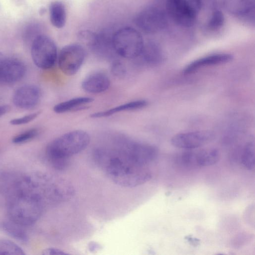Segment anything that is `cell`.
<instances>
[{
  "instance_id": "cell-1",
  "label": "cell",
  "mask_w": 255,
  "mask_h": 255,
  "mask_svg": "<svg viewBox=\"0 0 255 255\" xmlns=\"http://www.w3.org/2000/svg\"><path fill=\"white\" fill-rule=\"evenodd\" d=\"M93 157L96 163L108 177L120 186L136 187L148 182L152 177L151 172L145 167L132 162L116 146L114 148H97Z\"/></svg>"
},
{
  "instance_id": "cell-2",
  "label": "cell",
  "mask_w": 255,
  "mask_h": 255,
  "mask_svg": "<svg viewBox=\"0 0 255 255\" xmlns=\"http://www.w3.org/2000/svg\"><path fill=\"white\" fill-rule=\"evenodd\" d=\"M90 141L89 135L84 130H75L66 133L47 145V160L53 168L63 170L67 167L69 157L84 150Z\"/></svg>"
},
{
  "instance_id": "cell-3",
  "label": "cell",
  "mask_w": 255,
  "mask_h": 255,
  "mask_svg": "<svg viewBox=\"0 0 255 255\" xmlns=\"http://www.w3.org/2000/svg\"><path fill=\"white\" fill-rule=\"evenodd\" d=\"M7 211L10 221L22 226L34 224L45 207L41 198L27 185L7 197Z\"/></svg>"
},
{
  "instance_id": "cell-4",
  "label": "cell",
  "mask_w": 255,
  "mask_h": 255,
  "mask_svg": "<svg viewBox=\"0 0 255 255\" xmlns=\"http://www.w3.org/2000/svg\"><path fill=\"white\" fill-rule=\"evenodd\" d=\"M29 176L31 190L41 198L45 206L66 202L75 195L74 187L65 178L48 174Z\"/></svg>"
},
{
  "instance_id": "cell-5",
  "label": "cell",
  "mask_w": 255,
  "mask_h": 255,
  "mask_svg": "<svg viewBox=\"0 0 255 255\" xmlns=\"http://www.w3.org/2000/svg\"><path fill=\"white\" fill-rule=\"evenodd\" d=\"M112 46L119 56L128 59L139 57L144 41L140 33L131 27H124L118 30L112 36Z\"/></svg>"
},
{
  "instance_id": "cell-6",
  "label": "cell",
  "mask_w": 255,
  "mask_h": 255,
  "mask_svg": "<svg viewBox=\"0 0 255 255\" xmlns=\"http://www.w3.org/2000/svg\"><path fill=\"white\" fill-rule=\"evenodd\" d=\"M116 146L130 161L140 166L145 167L158 155V149L154 145L120 138Z\"/></svg>"
},
{
  "instance_id": "cell-7",
  "label": "cell",
  "mask_w": 255,
  "mask_h": 255,
  "mask_svg": "<svg viewBox=\"0 0 255 255\" xmlns=\"http://www.w3.org/2000/svg\"><path fill=\"white\" fill-rule=\"evenodd\" d=\"M202 7L201 0H167V11L178 25L185 27L193 25Z\"/></svg>"
},
{
  "instance_id": "cell-8",
  "label": "cell",
  "mask_w": 255,
  "mask_h": 255,
  "mask_svg": "<svg viewBox=\"0 0 255 255\" xmlns=\"http://www.w3.org/2000/svg\"><path fill=\"white\" fill-rule=\"evenodd\" d=\"M31 54L35 65L42 69H48L54 65L57 60V47L50 37L39 34L32 40Z\"/></svg>"
},
{
  "instance_id": "cell-9",
  "label": "cell",
  "mask_w": 255,
  "mask_h": 255,
  "mask_svg": "<svg viewBox=\"0 0 255 255\" xmlns=\"http://www.w3.org/2000/svg\"><path fill=\"white\" fill-rule=\"evenodd\" d=\"M86 56L84 47L79 44H68L62 48L58 56V65L65 75L75 74L82 65Z\"/></svg>"
},
{
  "instance_id": "cell-10",
  "label": "cell",
  "mask_w": 255,
  "mask_h": 255,
  "mask_svg": "<svg viewBox=\"0 0 255 255\" xmlns=\"http://www.w3.org/2000/svg\"><path fill=\"white\" fill-rule=\"evenodd\" d=\"M134 21L140 29L148 34L160 31L167 23L164 13L161 9L152 6L145 8L139 12Z\"/></svg>"
},
{
  "instance_id": "cell-11",
  "label": "cell",
  "mask_w": 255,
  "mask_h": 255,
  "mask_svg": "<svg viewBox=\"0 0 255 255\" xmlns=\"http://www.w3.org/2000/svg\"><path fill=\"white\" fill-rule=\"evenodd\" d=\"M215 137L211 131L196 130L179 133L171 139V144L174 147L185 150L197 149L212 141Z\"/></svg>"
},
{
  "instance_id": "cell-12",
  "label": "cell",
  "mask_w": 255,
  "mask_h": 255,
  "mask_svg": "<svg viewBox=\"0 0 255 255\" xmlns=\"http://www.w3.org/2000/svg\"><path fill=\"white\" fill-rule=\"evenodd\" d=\"M191 149L183 152L179 158L186 167H206L213 165L220 160V152L215 148Z\"/></svg>"
},
{
  "instance_id": "cell-13",
  "label": "cell",
  "mask_w": 255,
  "mask_h": 255,
  "mask_svg": "<svg viewBox=\"0 0 255 255\" xmlns=\"http://www.w3.org/2000/svg\"><path fill=\"white\" fill-rule=\"evenodd\" d=\"M26 72L24 64L14 58L5 57L0 64V82L10 84L21 79Z\"/></svg>"
},
{
  "instance_id": "cell-14",
  "label": "cell",
  "mask_w": 255,
  "mask_h": 255,
  "mask_svg": "<svg viewBox=\"0 0 255 255\" xmlns=\"http://www.w3.org/2000/svg\"><path fill=\"white\" fill-rule=\"evenodd\" d=\"M40 98L39 88L33 85H25L17 88L13 93L12 101L17 107L29 109L35 107Z\"/></svg>"
},
{
  "instance_id": "cell-15",
  "label": "cell",
  "mask_w": 255,
  "mask_h": 255,
  "mask_svg": "<svg viewBox=\"0 0 255 255\" xmlns=\"http://www.w3.org/2000/svg\"><path fill=\"white\" fill-rule=\"evenodd\" d=\"M233 56L229 53H216L197 59L187 65L183 70L185 74L192 73L198 70L213 65H220L230 62Z\"/></svg>"
},
{
  "instance_id": "cell-16",
  "label": "cell",
  "mask_w": 255,
  "mask_h": 255,
  "mask_svg": "<svg viewBox=\"0 0 255 255\" xmlns=\"http://www.w3.org/2000/svg\"><path fill=\"white\" fill-rule=\"evenodd\" d=\"M110 86V79L105 73L96 71L88 75L82 81V89L90 93L97 94L106 91Z\"/></svg>"
},
{
  "instance_id": "cell-17",
  "label": "cell",
  "mask_w": 255,
  "mask_h": 255,
  "mask_svg": "<svg viewBox=\"0 0 255 255\" xmlns=\"http://www.w3.org/2000/svg\"><path fill=\"white\" fill-rule=\"evenodd\" d=\"M226 9L236 16H246L253 12L255 0H224Z\"/></svg>"
},
{
  "instance_id": "cell-18",
  "label": "cell",
  "mask_w": 255,
  "mask_h": 255,
  "mask_svg": "<svg viewBox=\"0 0 255 255\" xmlns=\"http://www.w3.org/2000/svg\"><path fill=\"white\" fill-rule=\"evenodd\" d=\"M139 57L141 58L143 63L150 66L158 64L162 61L163 58L160 48L153 42L144 43Z\"/></svg>"
},
{
  "instance_id": "cell-19",
  "label": "cell",
  "mask_w": 255,
  "mask_h": 255,
  "mask_svg": "<svg viewBox=\"0 0 255 255\" xmlns=\"http://www.w3.org/2000/svg\"><path fill=\"white\" fill-rule=\"evenodd\" d=\"M50 20L57 28H62L66 21V12L64 3L59 0L52 1L49 7Z\"/></svg>"
},
{
  "instance_id": "cell-20",
  "label": "cell",
  "mask_w": 255,
  "mask_h": 255,
  "mask_svg": "<svg viewBox=\"0 0 255 255\" xmlns=\"http://www.w3.org/2000/svg\"><path fill=\"white\" fill-rule=\"evenodd\" d=\"M147 105L148 102L146 100H136L122 104L107 111L93 113L91 117L94 118L106 117L121 112L142 109Z\"/></svg>"
},
{
  "instance_id": "cell-21",
  "label": "cell",
  "mask_w": 255,
  "mask_h": 255,
  "mask_svg": "<svg viewBox=\"0 0 255 255\" xmlns=\"http://www.w3.org/2000/svg\"><path fill=\"white\" fill-rule=\"evenodd\" d=\"M91 97H80L71 99L56 105L53 110L56 113H63L74 110L82 109L84 105L92 102Z\"/></svg>"
},
{
  "instance_id": "cell-22",
  "label": "cell",
  "mask_w": 255,
  "mask_h": 255,
  "mask_svg": "<svg viewBox=\"0 0 255 255\" xmlns=\"http://www.w3.org/2000/svg\"><path fill=\"white\" fill-rule=\"evenodd\" d=\"M1 227L5 233L14 239L22 242H27L28 236L23 226L10 221L3 222Z\"/></svg>"
},
{
  "instance_id": "cell-23",
  "label": "cell",
  "mask_w": 255,
  "mask_h": 255,
  "mask_svg": "<svg viewBox=\"0 0 255 255\" xmlns=\"http://www.w3.org/2000/svg\"><path fill=\"white\" fill-rule=\"evenodd\" d=\"M242 164L247 169L252 170L255 167V144L254 141L247 142L241 155Z\"/></svg>"
},
{
  "instance_id": "cell-24",
  "label": "cell",
  "mask_w": 255,
  "mask_h": 255,
  "mask_svg": "<svg viewBox=\"0 0 255 255\" xmlns=\"http://www.w3.org/2000/svg\"><path fill=\"white\" fill-rule=\"evenodd\" d=\"M0 255H24L25 253L19 246L12 241L0 239Z\"/></svg>"
},
{
  "instance_id": "cell-25",
  "label": "cell",
  "mask_w": 255,
  "mask_h": 255,
  "mask_svg": "<svg viewBox=\"0 0 255 255\" xmlns=\"http://www.w3.org/2000/svg\"><path fill=\"white\" fill-rule=\"evenodd\" d=\"M224 16L221 11H214L210 16L208 22L207 28L210 30H216L220 28L224 24Z\"/></svg>"
},
{
  "instance_id": "cell-26",
  "label": "cell",
  "mask_w": 255,
  "mask_h": 255,
  "mask_svg": "<svg viewBox=\"0 0 255 255\" xmlns=\"http://www.w3.org/2000/svg\"><path fill=\"white\" fill-rule=\"evenodd\" d=\"M98 36L95 33L88 30H81L78 32V35L80 40L91 46L93 49L98 41Z\"/></svg>"
},
{
  "instance_id": "cell-27",
  "label": "cell",
  "mask_w": 255,
  "mask_h": 255,
  "mask_svg": "<svg viewBox=\"0 0 255 255\" xmlns=\"http://www.w3.org/2000/svg\"><path fill=\"white\" fill-rule=\"evenodd\" d=\"M38 133L39 131L37 129L32 128L15 136L12 141L15 144L23 143L35 138Z\"/></svg>"
},
{
  "instance_id": "cell-28",
  "label": "cell",
  "mask_w": 255,
  "mask_h": 255,
  "mask_svg": "<svg viewBox=\"0 0 255 255\" xmlns=\"http://www.w3.org/2000/svg\"><path fill=\"white\" fill-rule=\"evenodd\" d=\"M41 112L38 111L29 115H25L20 118L12 119L9 123L12 125H21L27 124L35 119Z\"/></svg>"
},
{
  "instance_id": "cell-29",
  "label": "cell",
  "mask_w": 255,
  "mask_h": 255,
  "mask_svg": "<svg viewBox=\"0 0 255 255\" xmlns=\"http://www.w3.org/2000/svg\"><path fill=\"white\" fill-rule=\"evenodd\" d=\"M111 72L116 77L122 78L126 74V68L125 65L121 61L115 60L111 65Z\"/></svg>"
},
{
  "instance_id": "cell-30",
  "label": "cell",
  "mask_w": 255,
  "mask_h": 255,
  "mask_svg": "<svg viewBox=\"0 0 255 255\" xmlns=\"http://www.w3.org/2000/svg\"><path fill=\"white\" fill-rule=\"evenodd\" d=\"M44 255H68L63 251L54 248H49L44 250L42 253Z\"/></svg>"
},
{
  "instance_id": "cell-31",
  "label": "cell",
  "mask_w": 255,
  "mask_h": 255,
  "mask_svg": "<svg viewBox=\"0 0 255 255\" xmlns=\"http://www.w3.org/2000/svg\"><path fill=\"white\" fill-rule=\"evenodd\" d=\"M101 246L95 242L89 243L88 248L89 251L92 252L98 251L101 248Z\"/></svg>"
},
{
  "instance_id": "cell-32",
  "label": "cell",
  "mask_w": 255,
  "mask_h": 255,
  "mask_svg": "<svg viewBox=\"0 0 255 255\" xmlns=\"http://www.w3.org/2000/svg\"><path fill=\"white\" fill-rule=\"evenodd\" d=\"M185 239L193 246H197L199 244L200 240L192 236H188Z\"/></svg>"
},
{
  "instance_id": "cell-33",
  "label": "cell",
  "mask_w": 255,
  "mask_h": 255,
  "mask_svg": "<svg viewBox=\"0 0 255 255\" xmlns=\"http://www.w3.org/2000/svg\"><path fill=\"white\" fill-rule=\"evenodd\" d=\"M10 109L8 105H0V117L7 113Z\"/></svg>"
},
{
  "instance_id": "cell-34",
  "label": "cell",
  "mask_w": 255,
  "mask_h": 255,
  "mask_svg": "<svg viewBox=\"0 0 255 255\" xmlns=\"http://www.w3.org/2000/svg\"><path fill=\"white\" fill-rule=\"evenodd\" d=\"M4 58L5 56L1 52H0V64Z\"/></svg>"
}]
</instances>
